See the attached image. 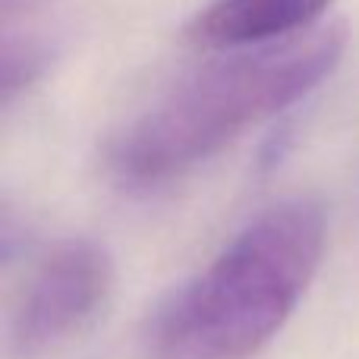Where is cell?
I'll list each match as a JSON object with an SVG mask.
<instances>
[{"instance_id": "obj_1", "label": "cell", "mask_w": 359, "mask_h": 359, "mask_svg": "<svg viewBox=\"0 0 359 359\" xmlns=\"http://www.w3.org/2000/svg\"><path fill=\"white\" fill-rule=\"evenodd\" d=\"M344 48L341 25H318L290 41L230 50L192 69L117 136L107 155L111 174L136 189L186 174L255 123L303 101L331 76Z\"/></svg>"}, {"instance_id": "obj_2", "label": "cell", "mask_w": 359, "mask_h": 359, "mask_svg": "<svg viewBox=\"0 0 359 359\" xmlns=\"http://www.w3.org/2000/svg\"><path fill=\"white\" fill-rule=\"evenodd\" d=\"M328 221L312 198L255 215L155 325L158 359H252L280 334L325 255Z\"/></svg>"}, {"instance_id": "obj_3", "label": "cell", "mask_w": 359, "mask_h": 359, "mask_svg": "<svg viewBox=\"0 0 359 359\" xmlns=\"http://www.w3.org/2000/svg\"><path fill=\"white\" fill-rule=\"evenodd\" d=\"M114 274V259L101 243H57L32 271L13 312V353L41 356L86 331L111 299Z\"/></svg>"}, {"instance_id": "obj_4", "label": "cell", "mask_w": 359, "mask_h": 359, "mask_svg": "<svg viewBox=\"0 0 359 359\" xmlns=\"http://www.w3.org/2000/svg\"><path fill=\"white\" fill-rule=\"evenodd\" d=\"M328 6L331 0H211L189 19L186 35L221 50L265 48L312 32Z\"/></svg>"}]
</instances>
